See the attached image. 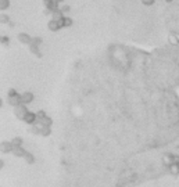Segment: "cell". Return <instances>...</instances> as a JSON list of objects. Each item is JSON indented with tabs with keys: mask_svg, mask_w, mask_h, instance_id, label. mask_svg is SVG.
Listing matches in <instances>:
<instances>
[{
	"mask_svg": "<svg viewBox=\"0 0 179 187\" xmlns=\"http://www.w3.org/2000/svg\"><path fill=\"white\" fill-rule=\"evenodd\" d=\"M61 18H64V15H62V13H61V10H60V8H57V10H54V11H52V20L60 21Z\"/></svg>",
	"mask_w": 179,
	"mask_h": 187,
	"instance_id": "cell-14",
	"label": "cell"
},
{
	"mask_svg": "<svg viewBox=\"0 0 179 187\" xmlns=\"http://www.w3.org/2000/svg\"><path fill=\"white\" fill-rule=\"evenodd\" d=\"M168 171L171 175H174V176H176V175H179V166L176 164H172L168 166Z\"/></svg>",
	"mask_w": 179,
	"mask_h": 187,
	"instance_id": "cell-16",
	"label": "cell"
},
{
	"mask_svg": "<svg viewBox=\"0 0 179 187\" xmlns=\"http://www.w3.org/2000/svg\"><path fill=\"white\" fill-rule=\"evenodd\" d=\"M14 146L11 141H2V153L3 154H8V153H13Z\"/></svg>",
	"mask_w": 179,
	"mask_h": 187,
	"instance_id": "cell-7",
	"label": "cell"
},
{
	"mask_svg": "<svg viewBox=\"0 0 179 187\" xmlns=\"http://www.w3.org/2000/svg\"><path fill=\"white\" fill-rule=\"evenodd\" d=\"M38 123H40L42 126H52L53 121L50 116H47V115H45V116H40V118H38Z\"/></svg>",
	"mask_w": 179,
	"mask_h": 187,
	"instance_id": "cell-9",
	"label": "cell"
},
{
	"mask_svg": "<svg viewBox=\"0 0 179 187\" xmlns=\"http://www.w3.org/2000/svg\"><path fill=\"white\" fill-rule=\"evenodd\" d=\"M60 25H61V28H69V26L72 25V20L69 18V17H64V18H61V20L59 21Z\"/></svg>",
	"mask_w": 179,
	"mask_h": 187,
	"instance_id": "cell-13",
	"label": "cell"
},
{
	"mask_svg": "<svg viewBox=\"0 0 179 187\" xmlns=\"http://www.w3.org/2000/svg\"><path fill=\"white\" fill-rule=\"evenodd\" d=\"M28 153V151H25V148H22V146H18V147H14L13 150V154L15 155V157H25V154Z\"/></svg>",
	"mask_w": 179,
	"mask_h": 187,
	"instance_id": "cell-11",
	"label": "cell"
},
{
	"mask_svg": "<svg viewBox=\"0 0 179 187\" xmlns=\"http://www.w3.org/2000/svg\"><path fill=\"white\" fill-rule=\"evenodd\" d=\"M60 10H61L62 14H64V13H68V11H69V6H62V7H60Z\"/></svg>",
	"mask_w": 179,
	"mask_h": 187,
	"instance_id": "cell-21",
	"label": "cell"
},
{
	"mask_svg": "<svg viewBox=\"0 0 179 187\" xmlns=\"http://www.w3.org/2000/svg\"><path fill=\"white\" fill-rule=\"evenodd\" d=\"M33 99H35V97H33V93H31V92H25V93L21 94V103L25 104V105L29 104V103H32Z\"/></svg>",
	"mask_w": 179,
	"mask_h": 187,
	"instance_id": "cell-6",
	"label": "cell"
},
{
	"mask_svg": "<svg viewBox=\"0 0 179 187\" xmlns=\"http://www.w3.org/2000/svg\"><path fill=\"white\" fill-rule=\"evenodd\" d=\"M7 101H8L10 105H13V107H18L20 104H22V103H21V94H18L14 89H10V90H8Z\"/></svg>",
	"mask_w": 179,
	"mask_h": 187,
	"instance_id": "cell-1",
	"label": "cell"
},
{
	"mask_svg": "<svg viewBox=\"0 0 179 187\" xmlns=\"http://www.w3.org/2000/svg\"><path fill=\"white\" fill-rule=\"evenodd\" d=\"M2 43L7 44V43H8V39H7V38H2Z\"/></svg>",
	"mask_w": 179,
	"mask_h": 187,
	"instance_id": "cell-22",
	"label": "cell"
},
{
	"mask_svg": "<svg viewBox=\"0 0 179 187\" xmlns=\"http://www.w3.org/2000/svg\"><path fill=\"white\" fill-rule=\"evenodd\" d=\"M10 7V0H0V10L4 11Z\"/></svg>",
	"mask_w": 179,
	"mask_h": 187,
	"instance_id": "cell-17",
	"label": "cell"
},
{
	"mask_svg": "<svg viewBox=\"0 0 179 187\" xmlns=\"http://www.w3.org/2000/svg\"><path fill=\"white\" fill-rule=\"evenodd\" d=\"M11 143H13L14 147H18V146H22V139L21 137H14L13 140H11Z\"/></svg>",
	"mask_w": 179,
	"mask_h": 187,
	"instance_id": "cell-19",
	"label": "cell"
},
{
	"mask_svg": "<svg viewBox=\"0 0 179 187\" xmlns=\"http://www.w3.org/2000/svg\"><path fill=\"white\" fill-rule=\"evenodd\" d=\"M50 133H52V129H50V126H42V128H40V136H43V137H47V136H50Z\"/></svg>",
	"mask_w": 179,
	"mask_h": 187,
	"instance_id": "cell-15",
	"label": "cell"
},
{
	"mask_svg": "<svg viewBox=\"0 0 179 187\" xmlns=\"http://www.w3.org/2000/svg\"><path fill=\"white\" fill-rule=\"evenodd\" d=\"M163 162L167 165V166H169V165L175 164V155H172V154H164Z\"/></svg>",
	"mask_w": 179,
	"mask_h": 187,
	"instance_id": "cell-10",
	"label": "cell"
},
{
	"mask_svg": "<svg viewBox=\"0 0 179 187\" xmlns=\"http://www.w3.org/2000/svg\"><path fill=\"white\" fill-rule=\"evenodd\" d=\"M176 47H178V49H179V42H178V43H176Z\"/></svg>",
	"mask_w": 179,
	"mask_h": 187,
	"instance_id": "cell-25",
	"label": "cell"
},
{
	"mask_svg": "<svg viewBox=\"0 0 179 187\" xmlns=\"http://www.w3.org/2000/svg\"><path fill=\"white\" fill-rule=\"evenodd\" d=\"M24 158H25L26 164H29V165L35 162V157H33V155L31 154V153H26V154H25V157H24Z\"/></svg>",
	"mask_w": 179,
	"mask_h": 187,
	"instance_id": "cell-18",
	"label": "cell"
},
{
	"mask_svg": "<svg viewBox=\"0 0 179 187\" xmlns=\"http://www.w3.org/2000/svg\"><path fill=\"white\" fill-rule=\"evenodd\" d=\"M14 114H15V116L18 119H21V121H24V118H25V115L28 114V110H26V105L25 104H20L18 107H14Z\"/></svg>",
	"mask_w": 179,
	"mask_h": 187,
	"instance_id": "cell-2",
	"label": "cell"
},
{
	"mask_svg": "<svg viewBox=\"0 0 179 187\" xmlns=\"http://www.w3.org/2000/svg\"><path fill=\"white\" fill-rule=\"evenodd\" d=\"M56 2H57V3H59V4H60V3H64L65 0H56Z\"/></svg>",
	"mask_w": 179,
	"mask_h": 187,
	"instance_id": "cell-24",
	"label": "cell"
},
{
	"mask_svg": "<svg viewBox=\"0 0 179 187\" xmlns=\"http://www.w3.org/2000/svg\"><path fill=\"white\" fill-rule=\"evenodd\" d=\"M29 50H31V53L35 54L36 57H42V53H40V50H39V44H36V43L32 42L29 44Z\"/></svg>",
	"mask_w": 179,
	"mask_h": 187,
	"instance_id": "cell-12",
	"label": "cell"
},
{
	"mask_svg": "<svg viewBox=\"0 0 179 187\" xmlns=\"http://www.w3.org/2000/svg\"><path fill=\"white\" fill-rule=\"evenodd\" d=\"M24 122L28 125H35L36 122H38V115H36L35 112L28 111V114H26L25 118H24Z\"/></svg>",
	"mask_w": 179,
	"mask_h": 187,
	"instance_id": "cell-4",
	"label": "cell"
},
{
	"mask_svg": "<svg viewBox=\"0 0 179 187\" xmlns=\"http://www.w3.org/2000/svg\"><path fill=\"white\" fill-rule=\"evenodd\" d=\"M43 4H45L46 8L50 11H54V10H57V8H60L59 3H57L56 0H43Z\"/></svg>",
	"mask_w": 179,
	"mask_h": 187,
	"instance_id": "cell-8",
	"label": "cell"
},
{
	"mask_svg": "<svg viewBox=\"0 0 179 187\" xmlns=\"http://www.w3.org/2000/svg\"><path fill=\"white\" fill-rule=\"evenodd\" d=\"M140 2H142L143 6H153L156 0H140Z\"/></svg>",
	"mask_w": 179,
	"mask_h": 187,
	"instance_id": "cell-20",
	"label": "cell"
},
{
	"mask_svg": "<svg viewBox=\"0 0 179 187\" xmlns=\"http://www.w3.org/2000/svg\"><path fill=\"white\" fill-rule=\"evenodd\" d=\"M165 2H168V3H169V2H172V0H165Z\"/></svg>",
	"mask_w": 179,
	"mask_h": 187,
	"instance_id": "cell-26",
	"label": "cell"
},
{
	"mask_svg": "<svg viewBox=\"0 0 179 187\" xmlns=\"http://www.w3.org/2000/svg\"><path fill=\"white\" fill-rule=\"evenodd\" d=\"M18 40H20V43H22V44H28L29 46L31 43H32V40H33V38H31L28 33H25V32H21V33H18Z\"/></svg>",
	"mask_w": 179,
	"mask_h": 187,
	"instance_id": "cell-3",
	"label": "cell"
},
{
	"mask_svg": "<svg viewBox=\"0 0 179 187\" xmlns=\"http://www.w3.org/2000/svg\"><path fill=\"white\" fill-rule=\"evenodd\" d=\"M175 164L179 166V157H178V155H175Z\"/></svg>",
	"mask_w": 179,
	"mask_h": 187,
	"instance_id": "cell-23",
	"label": "cell"
},
{
	"mask_svg": "<svg viewBox=\"0 0 179 187\" xmlns=\"http://www.w3.org/2000/svg\"><path fill=\"white\" fill-rule=\"evenodd\" d=\"M47 28H49V31H52V32H59V31L61 29V25H60V22L57 20H50L49 22H47Z\"/></svg>",
	"mask_w": 179,
	"mask_h": 187,
	"instance_id": "cell-5",
	"label": "cell"
}]
</instances>
